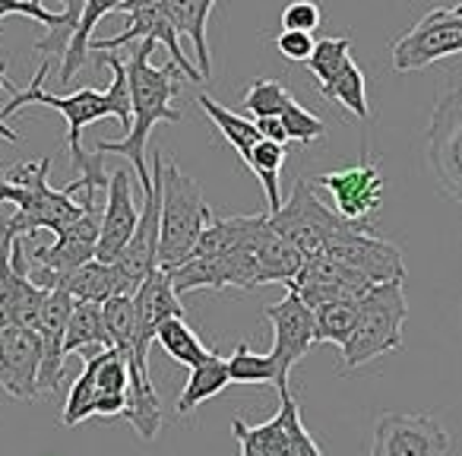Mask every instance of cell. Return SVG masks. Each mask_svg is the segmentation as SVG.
I'll use <instances>...</instances> for the list:
<instances>
[{
    "label": "cell",
    "instance_id": "9a60e30c",
    "mask_svg": "<svg viewBox=\"0 0 462 456\" xmlns=\"http://www.w3.org/2000/svg\"><path fill=\"white\" fill-rule=\"evenodd\" d=\"M42 340L20 323H0V390L29 403L39 396Z\"/></svg>",
    "mask_w": 462,
    "mask_h": 456
},
{
    "label": "cell",
    "instance_id": "484cf974",
    "mask_svg": "<svg viewBox=\"0 0 462 456\" xmlns=\"http://www.w3.org/2000/svg\"><path fill=\"white\" fill-rule=\"evenodd\" d=\"M155 342L165 349L168 358L178 361V365H187V368H197L199 361L209 355V349L197 340V333L187 327L184 317H171V321L159 323V330H155Z\"/></svg>",
    "mask_w": 462,
    "mask_h": 456
},
{
    "label": "cell",
    "instance_id": "7c38bea8",
    "mask_svg": "<svg viewBox=\"0 0 462 456\" xmlns=\"http://www.w3.org/2000/svg\"><path fill=\"white\" fill-rule=\"evenodd\" d=\"M320 254V251H317ZM323 254L342 260L346 266L358 270L371 285L380 283H405V264L396 245L383 241L374 225H348L346 232L323 247Z\"/></svg>",
    "mask_w": 462,
    "mask_h": 456
},
{
    "label": "cell",
    "instance_id": "ac0fdd59",
    "mask_svg": "<svg viewBox=\"0 0 462 456\" xmlns=\"http://www.w3.org/2000/svg\"><path fill=\"white\" fill-rule=\"evenodd\" d=\"M134 302H136V321H140V330L149 336V340H155L159 323L171 321V317H184L180 295L174 292V285L165 270H155L152 276L134 292Z\"/></svg>",
    "mask_w": 462,
    "mask_h": 456
},
{
    "label": "cell",
    "instance_id": "ffe728a7",
    "mask_svg": "<svg viewBox=\"0 0 462 456\" xmlns=\"http://www.w3.org/2000/svg\"><path fill=\"white\" fill-rule=\"evenodd\" d=\"M165 4V14L171 16L178 35L184 33L193 42V54L199 60V73L203 79L212 77V54H209V42H206V23L209 14L216 7V0H162Z\"/></svg>",
    "mask_w": 462,
    "mask_h": 456
},
{
    "label": "cell",
    "instance_id": "9c48e42d",
    "mask_svg": "<svg viewBox=\"0 0 462 456\" xmlns=\"http://www.w3.org/2000/svg\"><path fill=\"white\" fill-rule=\"evenodd\" d=\"M266 321L273 323V365H276V390L279 396H285L289 390V374L304 355L310 352V346L317 342V321L314 308L301 302L295 289L285 292L282 302L266 308Z\"/></svg>",
    "mask_w": 462,
    "mask_h": 456
},
{
    "label": "cell",
    "instance_id": "5bb4252c",
    "mask_svg": "<svg viewBox=\"0 0 462 456\" xmlns=\"http://www.w3.org/2000/svg\"><path fill=\"white\" fill-rule=\"evenodd\" d=\"M285 289H295L301 295V302L308 308H320L329 302H358L365 298V292L371 289L365 276L352 266H346L342 260L329 257V254H310L304 257V266Z\"/></svg>",
    "mask_w": 462,
    "mask_h": 456
},
{
    "label": "cell",
    "instance_id": "4316f807",
    "mask_svg": "<svg viewBox=\"0 0 462 456\" xmlns=\"http://www.w3.org/2000/svg\"><path fill=\"white\" fill-rule=\"evenodd\" d=\"M320 96L329 98V102H336L342 111H348V115L358 117V121H367V117H371V108H367L365 70H361V67L355 64V60L346 67V70L339 73V77L333 79V83L323 86Z\"/></svg>",
    "mask_w": 462,
    "mask_h": 456
},
{
    "label": "cell",
    "instance_id": "6da1fadb",
    "mask_svg": "<svg viewBox=\"0 0 462 456\" xmlns=\"http://www.w3.org/2000/svg\"><path fill=\"white\" fill-rule=\"evenodd\" d=\"M96 54V64L108 67L111 70V86L105 92L98 89H77L70 96H54V92H45V77L51 70V60H42V67L35 70L29 89H16L14 98L4 105L0 111V121L10 115H16L26 105H42V108H54L64 115L67 121V146H70V168H73V181L64 187L67 193L77 191H92L98 187H108V178L102 172V159L98 153H86L83 149V127L98 117H117L124 127V134L134 124V115H130V83H127V60H121L115 51H92Z\"/></svg>",
    "mask_w": 462,
    "mask_h": 456
},
{
    "label": "cell",
    "instance_id": "1f68e13d",
    "mask_svg": "<svg viewBox=\"0 0 462 456\" xmlns=\"http://www.w3.org/2000/svg\"><path fill=\"white\" fill-rule=\"evenodd\" d=\"M289 102H295V96L282 83H276V79H257L245 92V111L254 115V121H260V117H282Z\"/></svg>",
    "mask_w": 462,
    "mask_h": 456
},
{
    "label": "cell",
    "instance_id": "e575fe53",
    "mask_svg": "<svg viewBox=\"0 0 462 456\" xmlns=\"http://www.w3.org/2000/svg\"><path fill=\"white\" fill-rule=\"evenodd\" d=\"M317 42L310 39V33H298V29H282L276 35V51L285 60H295V64H308L310 51H314Z\"/></svg>",
    "mask_w": 462,
    "mask_h": 456
},
{
    "label": "cell",
    "instance_id": "8d00e7d4",
    "mask_svg": "<svg viewBox=\"0 0 462 456\" xmlns=\"http://www.w3.org/2000/svg\"><path fill=\"white\" fill-rule=\"evenodd\" d=\"M0 89H7L10 96H14V92H16V86L7 79V60H0ZM0 136H4V140H7V143H20V134H16V130H10L4 121H0Z\"/></svg>",
    "mask_w": 462,
    "mask_h": 456
},
{
    "label": "cell",
    "instance_id": "7a4b0ae2",
    "mask_svg": "<svg viewBox=\"0 0 462 456\" xmlns=\"http://www.w3.org/2000/svg\"><path fill=\"white\" fill-rule=\"evenodd\" d=\"M155 42H140L134 54L127 60V83H130V115H134V124L124 134V140H98L96 153L98 155H127L130 165H134V174L140 178L143 193L152 191V168L146 162V143L152 136L155 124H180V111L174 108V96L180 92V83H184V73H180L178 64L168 60L165 67H155L149 60Z\"/></svg>",
    "mask_w": 462,
    "mask_h": 456
},
{
    "label": "cell",
    "instance_id": "8fae6325",
    "mask_svg": "<svg viewBox=\"0 0 462 456\" xmlns=\"http://www.w3.org/2000/svg\"><path fill=\"white\" fill-rule=\"evenodd\" d=\"M449 431L428 412H383L367 456H447Z\"/></svg>",
    "mask_w": 462,
    "mask_h": 456
},
{
    "label": "cell",
    "instance_id": "4dcf8cb0",
    "mask_svg": "<svg viewBox=\"0 0 462 456\" xmlns=\"http://www.w3.org/2000/svg\"><path fill=\"white\" fill-rule=\"evenodd\" d=\"M96 352L86 355V365L83 371H79V377L73 380L70 393H67V403H64V415H60V422L67 424V428H73V424L86 422V418H92V399H96Z\"/></svg>",
    "mask_w": 462,
    "mask_h": 456
},
{
    "label": "cell",
    "instance_id": "603a6c76",
    "mask_svg": "<svg viewBox=\"0 0 462 456\" xmlns=\"http://www.w3.org/2000/svg\"><path fill=\"white\" fill-rule=\"evenodd\" d=\"M60 289L70 292L73 302H96V304H105L117 295H127L115 266L98 264V260H89V264H83L79 270H73L70 276L60 283Z\"/></svg>",
    "mask_w": 462,
    "mask_h": 456
},
{
    "label": "cell",
    "instance_id": "f1b7e54d",
    "mask_svg": "<svg viewBox=\"0 0 462 456\" xmlns=\"http://www.w3.org/2000/svg\"><path fill=\"white\" fill-rule=\"evenodd\" d=\"M348 51H352V39H346V35H342V39H320L314 45V51H310V58H308V70L314 73L320 89L333 83V79L352 64Z\"/></svg>",
    "mask_w": 462,
    "mask_h": 456
},
{
    "label": "cell",
    "instance_id": "5b68a950",
    "mask_svg": "<svg viewBox=\"0 0 462 456\" xmlns=\"http://www.w3.org/2000/svg\"><path fill=\"white\" fill-rule=\"evenodd\" d=\"M409 317L402 283H380L358 302V323L352 340L342 346V371L367 365L386 352L402 349V323Z\"/></svg>",
    "mask_w": 462,
    "mask_h": 456
},
{
    "label": "cell",
    "instance_id": "d4e9b609",
    "mask_svg": "<svg viewBox=\"0 0 462 456\" xmlns=\"http://www.w3.org/2000/svg\"><path fill=\"white\" fill-rule=\"evenodd\" d=\"M247 168L260 178L263 184V193H266V203H270V216L273 212L282 209V193H279V174H282V165H285V146L282 143H273V140H260L257 146L251 149L247 155Z\"/></svg>",
    "mask_w": 462,
    "mask_h": 456
},
{
    "label": "cell",
    "instance_id": "74e56055",
    "mask_svg": "<svg viewBox=\"0 0 462 456\" xmlns=\"http://www.w3.org/2000/svg\"><path fill=\"white\" fill-rule=\"evenodd\" d=\"M14 200H16V187L0 178V203H14Z\"/></svg>",
    "mask_w": 462,
    "mask_h": 456
},
{
    "label": "cell",
    "instance_id": "83f0119b",
    "mask_svg": "<svg viewBox=\"0 0 462 456\" xmlns=\"http://www.w3.org/2000/svg\"><path fill=\"white\" fill-rule=\"evenodd\" d=\"M358 302H329L314 308L317 342H336L339 349L346 346L355 333V323H358Z\"/></svg>",
    "mask_w": 462,
    "mask_h": 456
},
{
    "label": "cell",
    "instance_id": "ba28073f",
    "mask_svg": "<svg viewBox=\"0 0 462 456\" xmlns=\"http://www.w3.org/2000/svg\"><path fill=\"white\" fill-rule=\"evenodd\" d=\"M428 168L437 187L462 206V86H449L428 124Z\"/></svg>",
    "mask_w": 462,
    "mask_h": 456
},
{
    "label": "cell",
    "instance_id": "8992f818",
    "mask_svg": "<svg viewBox=\"0 0 462 456\" xmlns=\"http://www.w3.org/2000/svg\"><path fill=\"white\" fill-rule=\"evenodd\" d=\"M270 225L291 247H298L304 257H310V254L333 245L352 222L336 216L333 206L320 203V197L310 191L308 178L301 174L295 181V187H291L289 200L282 203V209L270 216Z\"/></svg>",
    "mask_w": 462,
    "mask_h": 456
},
{
    "label": "cell",
    "instance_id": "cb8c5ba5",
    "mask_svg": "<svg viewBox=\"0 0 462 456\" xmlns=\"http://www.w3.org/2000/svg\"><path fill=\"white\" fill-rule=\"evenodd\" d=\"M197 105L203 108V115L212 121V127H216L218 134L231 143V149H235L241 159H247V155H251V149L263 140V136H260V130H257V121H247V117L235 115L231 108H222V105H218L212 96H206V92H199V96H197Z\"/></svg>",
    "mask_w": 462,
    "mask_h": 456
},
{
    "label": "cell",
    "instance_id": "d6986e66",
    "mask_svg": "<svg viewBox=\"0 0 462 456\" xmlns=\"http://www.w3.org/2000/svg\"><path fill=\"white\" fill-rule=\"evenodd\" d=\"M124 0H83V7H79V20H77V29H73V39L67 45L64 58H60V83L70 86L73 77L86 67L89 60V42H92V29L98 26V20L115 10H121Z\"/></svg>",
    "mask_w": 462,
    "mask_h": 456
},
{
    "label": "cell",
    "instance_id": "3957f363",
    "mask_svg": "<svg viewBox=\"0 0 462 456\" xmlns=\"http://www.w3.org/2000/svg\"><path fill=\"white\" fill-rule=\"evenodd\" d=\"M48 168H51V155L39 162H16L0 174L7 184L16 187V212L10 219H0V228L10 238H32L42 228L60 235L83 216L86 206L96 203L92 191H83V203H77L73 193H67L64 187L60 191L51 187L48 184Z\"/></svg>",
    "mask_w": 462,
    "mask_h": 456
},
{
    "label": "cell",
    "instance_id": "d6a6232c",
    "mask_svg": "<svg viewBox=\"0 0 462 456\" xmlns=\"http://www.w3.org/2000/svg\"><path fill=\"white\" fill-rule=\"evenodd\" d=\"M282 127H285V136L289 140H298V143H317L327 136V124L320 121L317 115H310L308 108H301L298 102H289V108L282 111Z\"/></svg>",
    "mask_w": 462,
    "mask_h": 456
},
{
    "label": "cell",
    "instance_id": "7402d4cb",
    "mask_svg": "<svg viewBox=\"0 0 462 456\" xmlns=\"http://www.w3.org/2000/svg\"><path fill=\"white\" fill-rule=\"evenodd\" d=\"M102 349H115V346H111L108 330H105L102 304L77 302V304H73L70 321H67L64 355H73V352H102Z\"/></svg>",
    "mask_w": 462,
    "mask_h": 456
},
{
    "label": "cell",
    "instance_id": "2e32d148",
    "mask_svg": "<svg viewBox=\"0 0 462 456\" xmlns=\"http://www.w3.org/2000/svg\"><path fill=\"white\" fill-rule=\"evenodd\" d=\"M136 225H140V209H136L134 191H130V172L127 168H115L108 174V203H105L102 228H98V264H115L121 257V251L134 238Z\"/></svg>",
    "mask_w": 462,
    "mask_h": 456
},
{
    "label": "cell",
    "instance_id": "836d02e7",
    "mask_svg": "<svg viewBox=\"0 0 462 456\" xmlns=\"http://www.w3.org/2000/svg\"><path fill=\"white\" fill-rule=\"evenodd\" d=\"M320 7L314 0H291L289 7L282 10V29H298V33H314L320 29Z\"/></svg>",
    "mask_w": 462,
    "mask_h": 456
},
{
    "label": "cell",
    "instance_id": "277c9868",
    "mask_svg": "<svg viewBox=\"0 0 462 456\" xmlns=\"http://www.w3.org/2000/svg\"><path fill=\"white\" fill-rule=\"evenodd\" d=\"M216 212L203 191L174 162H162V216H159V270L180 266L197 247L199 235L209 228Z\"/></svg>",
    "mask_w": 462,
    "mask_h": 456
},
{
    "label": "cell",
    "instance_id": "e0dca14e",
    "mask_svg": "<svg viewBox=\"0 0 462 456\" xmlns=\"http://www.w3.org/2000/svg\"><path fill=\"white\" fill-rule=\"evenodd\" d=\"M279 399H282V409L270 422L257 424V428L235 418L231 428H235V437L241 443V456H291V428L301 418V412H298V403L291 393H285Z\"/></svg>",
    "mask_w": 462,
    "mask_h": 456
},
{
    "label": "cell",
    "instance_id": "f546056e",
    "mask_svg": "<svg viewBox=\"0 0 462 456\" xmlns=\"http://www.w3.org/2000/svg\"><path fill=\"white\" fill-rule=\"evenodd\" d=\"M228 377L231 384H273L276 386V365L270 355H257L247 342H238L228 355Z\"/></svg>",
    "mask_w": 462,
    "mask_h": 456
},
{
    "label": "cell",
    "instance_id": "d590c367",
    "mask_svg": "<svg viewBox=\"0 0 462 456\" xmlns=\"http://www.w3.org/2000/svg\"><path fill=\"white\" fill-rule=\"evenodd\" d=\"M257 130H260V136H263V140L282 143V146L289 143V136H285V127H282V121H279V117H260Z\"/></svg>",
    "mask_w": 462,
    "mask_h": 456
},
{
    "label": "cell",
    "instance_id": "4fadbf2b",
    "mask_svg": "<svg viewBox=\"0 0 462 456\" xmlns=\"http://www.w3.org/2000/svg\"><path fill=\"white\" fill-rule=\"evenodd\" d=\"M314 187H323L333 197L336 216H342L352 225H371V216L380 209V200H383V178H380L367 149L358 165L317 174Z\"/></svg>",
    "mask_w": 462,
    "mask_h": 456
},
{
    "label": "cell",
    "instance_id": "30bf717a",
    "mask_svg": "<svg viewBox=\"0 0 462 456\" xmlns=\"http://www.w3.org/2000/svg\"><path fill=\"white\" fill-rule=\"evenodd\" d=\"M121 14L127 16L124 23V33L115 39H92L89 51H115V48H127L130 42H155V45H165V51L171 54V64L180 67L184 79L190 83H203V73L199 67H193L187 60V54L178 45V29H174L171 16L165 14V4L162 0H124Z\"/></svg>",
    "mask_w": 462,
    "mask_h": 456
},
{
    "label": "cell",
    "instance_id": "52a82bcc",
    "mask_svg": "<svg viewBox=\"0 0 462 456\" xmlns=\"http://www.w3.org/2000/svg\"><path fill=\"white\" fill-rule=\"evenodd\" d=\"M462 54V4L434 7L409 26L390 48V60L396 73H411L434 60Z\"/></svg>",
    "mask_w": 462,
    "mask_h": 456
},
{
    "label": "cell",
    "instance_id": "44dd1931",
    "mask_svg": "<svg viewBox=\"0 0 462 456\" xmlns=\"http://www.w3.org/2000/svg\"><path fill=\"white\" fill-rule=\"evenodd\" d=\"M228 384H231L228 361H225L216 349H209V355H206L197 368H190V377H187L174 409H178V415H190V412H197V405H203L206 399L218 396Z\"/></svg>",
    "mask_w": 462,
    "mask_h": 456
}]
</instances>
